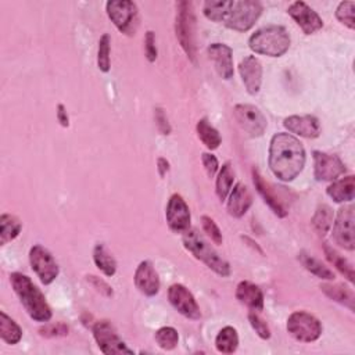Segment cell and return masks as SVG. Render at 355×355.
Here are the masks:
<instances>
[{"label":"cell","mask_w":355,"mask_h":355,"mask_svg":"<svg viewBox=\"0 0 355 355\" xmlns=\"http://www.w3.org/2000/svg\"><path fill=\"white\" fill-rule=\"evenodd\" d=\"M306 149L291 134L279 132L273 135L269 145V168L282 182H291L306 165Z\"/></svg>","instance_id":"6da1fadb"},{"label":"cell","mask_w":355,"mask_h":355,"mask_svg":"<svg viewBox=\"0 0 355 355\" xmlns=\"http://www.w3.org/2000/svg\"><path fill=\"white\" fill-rule=\"evenodd\" d=\"M203 13L208 20L223 24L229 29L246 32L260 19L262 6L256 0H208Z\"/></svg>","instance_id":"7a4b0ae2"},{"label":"cell","mask_w":355,"mask_h":355,"mask_svg":"<svg viewBox=\"0 0 355 355\" xmlns=\"http://www.w3.org/2000/svg\"><path fill=\"white\" fill-rule=\"evenodd\" d=\"M10 283L19 295L27 314L36 322H47L51 318V310L45 299L43 293L23 273L14 272L10 275Z\"/></svg>","instance_id":"3957f363"},{"label":"cell","mask_w":355,"mask_h":355,"mask_svg":"<svg viewBox=\"0 0 355 355\" xmlns=\"http://www.w3.org/2000/svg\"><path fill=\"white\" fill-rule=\"evenodd\" d=\"M184 246L185 249L195 256V258L204 262L210 269H212L217 275L226 278L230 275L229 264L212 249V246L204 239L196 229H188L184 232Z\"/></svg>","instance_id":"277c9868"},{"label":"cell","mask_w":355,"mask_h":355,"mask_svg":"<svg viewBox=\"0 0 355 355\" xmlns=\"http://www.w3.org/2000/svg\"><path fill=\"white\" fill-rule=\"evenodd\" d=\"M249 46L257 54L280 57L290 47V35L280 25L265 27L250 36Z\"/></svg>","instance_id":"5b68a950"},{"label":"cell","mask_w":355,"mask_h":355,"mask_svg":"<svg viewBox=\"0 0 355 355\" xmlns=\"http://www.w3.org/2000/svg\"><path fill=\"white\" fill-rule=\"evenodd\" d=\"M175 32L186 56L196 62V17L191 2H180L176 5Z\"/></svg>","instance_id":"8992f818"},{"label":"cell","mask_w":355,"mask_h":355,"mask_svg":"<svg viewBox=\"0 0 355 355\" xmlns=\"http://www.w3.org/2000/svg\"><path fill=\"white\" fill-rule=\"evenodd\" d=\"M106 12L111 23L117 27V29L134 36L139 27V12L136 3L131 0H111L106 5Z\"/></svg>","instance_id":"52a82bcc"},{"label":"cell","mask_w":355,"mask_h":355,"mask_svg":"<svg viewBox=\"0 0 355 355\" xmlns=\"http://www.w3.org/2000/svg\"><path fill=\"white\" fill-rule=\"evenodd\" d=\"M287 332L294 340L313 343L321 337L322 325L314 315L306 311H295L287 319Z\"/></svg>","instance_id":"ba28073f"},{"label":"cell","mask_w":355,"mask_h":355,"mask_svg":"<svg viewBox=\"0 0 355 355\" xmlns=\"http://www.w3.org/2000/svg\"><path fill=\"white\" fill-rule=\"evenodd\" d=\"M234 120L238 125L252 138H260L264 135L268 121L262 111L253 104H238L233 108Z\"/></svg>","instance_id":"9c48e42d"},{"label":"cell","mask_w":355,"mask_h":355,"mask_svg":"<svg viewBox=\"0 0 355 355\" xmlns=\"http://www.w3.org/2000/svg\"><path fill=\"white\" fill-rule=\"evenodd\" d=\"M95 340L103 354L107 355H132L134 351L127 347V344L118 336L117 330L108 321H100L93 326Z\"/></svg>","instance_id":"30bf717a"},{"label":"cell","mask_w":355,"mask_h":355,"mask_svg":"<svg viewBox=\"0 0 355 355\" xmlns=\"http://www.w3.org/2000/svg\"><path fill=\"white\" fill-rule=\"evenodd\" d=\"M355 214L352 206L341 207L333 222V239L344 250L355 249Z\"/></svg>","instance_id":"8fae6325"},{"label":"cell","mask_w":355,"mask_h":355,"mask_svg":"<svg viewBox=\"0 0 355 355\" xmlns=\"http://www.w3.org/2000/svg\"><path fill=\"white\" fill-rule=\"evenodd\" d=\"M29 262L32 271L38 275L43 284H50L58 276V265L51 253L40 245L34 246L29 250Z\"/></svg>","instance_id":"7c38bea8"},{"label":"cell","mask_w":355,"mask_h":355,"mask_svg":"<svg viewBox=\"0 0 355 355\" xmlns=\"http://www.w3.org/2000/svg\"><path fill=\"white\" fill-rule=\"evenodd\" d=\"M168 300L171 306L185 318L193 321L201 318V311L196 299L184 284H172L168 289Z\"/></svg>","instance_id":"4fadbf2b"},{"label":"cell","mask_w":355,"mask_h":355,"mask_svg":"<svg viewBox=\"0 0 355 355\" xmlns=\"http://www.w3.org/2000/svg\"><path fill=\"white\" fill-rule=\"evenodd\" d=\"M165 217H167V223L169 229L176 233H184L191 226V219H192L191 210L181 195L171 196L167 206Z\"/></svg>","instance_id":"5bb4252c"},{"label":"cell","mask_w":355,"mask_h":355,"mask_svg":"<svg viewBox=\"0 0 355 355\" xmlns=\"http://www.w3.org/2000/svg\"><path fill=\"white\" fill-rule=\"evenodd\" d=\"M345 172L343 161L337 156L314 151V175L319 182H332Z\"/></svg>","instance_id":"9a60e30c"},{"label":"cell","mask_w":355,"mask_h":355,"mask_svg":"<svg viewBox=\"0 0 355 355\" xmlns=\"http://www.w3.org/2000/svg\"><path fill=\"white\" fill-rule=\"evenodd\" d=\"M287 13L295 23H297V25L303 29L306 35H313L323 27V21L319 17V14L304 2L291 3Z\"/></svg>","instance_id":"2e32d148"},{"label":"cell","mask_w":355,"mask_h":355,"mask_svg":"<svg viewBox=\"0 0 355 355\" xmlns=\"http://www.w3.org/2000/svg\"><path fill=\"white\" fill-rule=\"evenodd\" d=\"M283 125L290 134L306 139H315L321 135V124L314 115H291L286 118Z\"/></svg>","instance_id":"e0dca14e"},{"label":"cell","mask_w":355,"mask_h":355,"mask_svg":"<svg viewBox=\"0 0 355 355\" xmlns=\"http://www.w3.org/2000/svg\"><path fill=\"white\" fill-rule=\"evenodd\" d=\"M239 73L246 90L250 95H257L262 84V66L256 56H247L239 64Z\"/></svg>","instance_id":"ac0fdd59"},{"label":"cell","mask_w":355,"mask_h":355,"mask_svg":"<svg viewBox=\"0 0 355 355\" xmlns=\"http://www.w3.org/2000/svg\"><path fill=\"white\" fill-rule=\"evenodd\" d=\"M134 280L136 289L142 294L147 295V297H153V295H156L160 291V278L150 261H142L139 264V267L135 271Z\"/></svg>","instance_id":"d6986e66"},{"label":"cell","mask_w":355,"mask_h":355,"mask_svg":"<svg viewBox=\"0 0 355 355\" xmlns=\"http://www.w3.org/2000/svg\"><path fill=\"white\" fill-rule=\"evenodd\" d=\"M208 56L214 63L218 75L222 79L229 81L230 78H233V51L229 46L223 43H212L208 47Z\"/></svg>","instance_id":"ffe728a7"},{"label":"cell","mask_w":355,"mask_h":355,"mask_svg":"<svg viewBox=\"0 0 355 355\" xmlns=\"http://www.w3.org/2000/svg\"><path fill=\"white\" fill-rule=\"evenodd\" d=\"M253 204V196L247 186L238 184L230 192L228 201V212L233 218H242Z\"/></svg>","instance_id":"44dd1931"},{"label":"cell","mask_w":355,"mask_h":355,"mask_svg":"<svg viewBox=\"0 0 355 355\" xmlns=\"http://www.w3.org/2000/svg\"><path fill=\"white\" fill-rule=\"evenodd\" d=\"M236 299L242 304L247 306L252 311L264 310V293L262 290L252 282H241L236 287Z\"/></svg>","instance_id":"7402d4cb"},{"label":"cell","mask_w":355,"mask_h":355,"mask_svg":"<svg viewBox=\"0 0 355 355\" xmlns=\"http://www.w3.org/2000/svg\"><path fill=\"white\" fill-rule=\"evenodd\" d=\"M326 193L334 203L352 201L355 196V178L350 175L343 178V180L333 182L326 189Z\"/></svg>","instance_id":"603a6c76"},{"label":"cell","mask_w":355,"mask_h":355,"mask_svg":"<svg viewBox=\"0 0 355 355\" xmlns=\"http://www.w3.org/2000/svg\"><path fill=\"white\" fill-rule=\"evenodd\" d=\"M253 182H254V186H256L257 192L264 199V201L271 207V210L275 212V215H278L279 218H284L287 215V211L280 204V201L275 197V195L272 193L269 186L262 180V176L260 175L258 169H256V168L253 169Z\"/></svg>","instance_id":"cb8c5ba5"},{"label":"cell","mask_w":355,"mask_h":355,"mask_svg":"<svg viewBox=\"0 0 355 355\" xmlns=\"http://www.w3.org/2000/svg\"><path fill=\"white\" fill-rule=\"evenodd\" d=\"M21 229L23 223L17 217L12 214H3L0 217V245L5 246L14 241L20 234Z\"/></svg>","instance_id":"d4e9b609"},{"label":"cell","mask_w":355,"mask_h":355,"mask_svg":"<svg viewBox=\"0 0 355 355\" xmlns=\"http://www.w3.org/2000/svg\"><path fill=\"white\" fill-rule=\"evenodd\" d=\"M215 347L218 352L222 354H233L239 347V334L238 330L232 326L223 328L217 339H215Z\"/></svg>","instance_id":"484cf974"},{"label":"cell","mask_w":355,"mask_h":355,"mask_svg":"<svg viewBox=\"0 0 355 355\" xmlns=\"http://www.w3.org/2000/svg\"><path fill=\"white\" fill-rule=\"evenodd\" d=\"M0 337L10 345L20 343L23 337L21 328L3 311L0 313Z\"/></svg>","instance_id":"4316f807"},{"label":"cell","mask_w":355,"mask_h":355,"mask_svg":"<svg viewBox=\"0 0 355 355\" xmlns=\"http://www.w3.org/2000/svg\"><path fill=\"white\" fill-rule=\"evenodd\" d=\"M321 290L328 295L329 299L348 307L351 311H354V302H355V297H354V293L344 287L343 284H322L321 286Z\"/></svg>","instance_id":"83f0119b"},{"label":"cell","mask_w":355,"mask_h":355,"mask_svg":"<svg viewBox=\"0 0 355 355\" xmlns=\"http://www.w3.org/2000/svg\"><path fill=\"white\" fill-rule=\"evenodd\" d=\"M197 131V136L199 139L203 142V145L210 149V150H215L219 147L222 139L219 132L210 124V121L207 118H201V120L197 123L196 127Z\"/></svg>","instance_id":"f1b7e54d"},{"label":"cell","mask_w":355,"mask_h":355,"mask_svg":"<svg viewBox=\"0 0 355 355\" xmlns=\"http://www.w3.org/2000/svg\"><path fill=\"white\" fill-rule=\"evenodd\" d=\"M233 182H234V171L230 165V162H226L222 165L219 173H218V178H217V196L221 201L226 200V197L229 196L230 191H232V186H233Z\"/></svg>","instance_id":"f546056e"},{"label":"cell","mask_w":355,"mask_h":355,"mask_svg":"<svg viewBox=\"0 0 355 355\" xmlns=\"http://www.w3.org/2000/svg\"><path fill=\"white\" fill-rule=\"evenodd\" d=\"M93 261L96 267L106 275V276H114L117 272V261L115 258L106 250L103 245H96L93 250Z\"/></svg>","instance_id":"4dcf8cb0"},{"label":"cell","mask_w":355,"mask_h":355,"mask_svg":"<svg viewBox=\"0 0 355 355\" xmlns=\"http://www.w3.org/2000/svg\"><path fill=\"white\" fill-rule=\"evenodd\" d=\"M313 226L319 236H326L333 225V211L329 206L322 204L317 208L313 217Z\"/></svg>","instance_id":"1f68e13d"},{"label":"cell","mask_w":355,"mask_h":355,"mask_svg":"<svg viewBox=\"0 0 355 355\" xmlns=\"http://www.w3.org/2000/svg\"><path fill=\"white\" fill-rule=\"evenodd\" d=\"M299 260L303 264V267L310 271L311 273H314L315 276H318L319 279H325V280H333L334 279V273L333 271H330L326 265H323L319 260L314 258L313 256L302 252L299 254Z\"/></svg>","instance_id":"d6a6232c"},{"label":"cell","mask_w":355,"mask_h":355,"mask_svg":"<svg viewBox=\"0 0 355 355\" xmlns=\"http://www.w3.org/2000/svg\"><path fill=\"white\" fill-rule=\"evenodd\" d=\"M323 250H325V256H326V258L329 260V262H330L333 267H336V268L347 278V280H348L350 283H352V282H354V268H352V265L348 262V260H345L344 257H341L336 250H333V249L329 247L328 245H325Z\"/></svg>","instance_id":"836d02e7"},{"label":"cell","mask_w":355,"mask_h":355,"mask_svg":"<svg viewBox=\"0 0 355 355\" xmlns=\"http://www.w3.org/2000/svg\"><path fill=\"white\" fill-rule=\"evenodd\" d=\"M154 339H156L158 347L165 350V351L173 350L178 345V343H180V334H178V332L171 326H165V328L158 329L156 332Z\"/></svg>","instance_id":"e575fe53"},{"label":"cell","mask_w":355,"mask_h":355,"mask_svg":"<svg viewBox=\"0 0 355 355\" xmlns=\"http://www.w3.org/2000/svg\"><path fill=\"white\" fill-rule=\"evenodd\" d=\"M110 50H111V38L108 34H104L99 40V50H97V67L101 73H108L111 69Z\"/></svg>","instance_id":"d590c367"},{"label":"cell","mask_w":355,"mask_h":355,"mask_svg":"<svg viewBox=\"0 0 355 355\" xmlns=\"http://www.w3.org/2000/svg\"><path fill=\"white\" fill-rule=\"evenodd\" d=\"M354 13H355V3L354 2H341L337 6V10H336V19L343 25H345L347 28L354 29L355 28Z\"/></svg>","instance_id":"8d00e7d4"},{"label":"cell","mask_w":355,"mask_h":355,"mask_svg":"<svg viewBox=\"0 0 355 355\" xmlns=\"http://www.w3.org/2000/svg\"><path fill=\"white\" fill-rule=\"evenodd\" d=\"M201 225H203V229L204 232L210 236L211 241L215 243V245H222L223 242V238H222V232L219 230L218 225L214 222V219H211L210 217L204 215L201 217Z\"/></svg>","instance_id":"74e56055"},{"label":"cell","mask_w":355,"mask_h":355,"mask_svg":"<svg viewBox=\"0 0 355 355\" xmlns=\"http://www.w3.org/2000/svg\"><path fill=\"white\" fill-rule=\"evenodd\" d=\"M249 321H250V325L253 326V329L256 330V333L264 339V340H268L271 337V330H269V326L268 323L258 315L256 314V311L250 313L249 314Z\"/></svg>","instance_id":"f35d334b"},{"label":"cell","mask_w":355,"mask_h":355,"mask_svg":"<svg viewBox=\"0 0 355 355\" xmlns=\"http://www.w3.org/2000/svg\"><path fill=\"white\" fill-rule=\"evenodd\" d=\"M40 336L43 337H58V336H67L69 334V326L64 323H50L45 328L39 329Z\"/></svg>","instance_id":"ab89813d"},{"label":"cell","mask_w":355,"mask_h":355,"mask_svg":"<svg viewBox=\"0 0 355 355\" xmlns=\"http://www.w3.org/2000/svg\"><path fill=\"white\" fill-rule=\"evenodd\" d=\"M145 51H146V57L150 63H154L157 60V46H156V35L153 31H147L146 38H145Z\"/></svg>","instance_id":"60d3db41"},{"label":"cell","mask_w":355,"mask_h":355,"mask_svg":"<svg viewBox=\"0 0 355 355\" xmlns=\"http://www.w3.org/2000/svg\"><path fill=\"white\" fill-rule=\"evenodd\" d=\"M201 161H203V165H204V169H206L208 178H214L215 173L218 172V168H219L217 157L211 153H203Z\"/></svg>","instance_id":"b9f144b4"},{"label":"cell","mask_w":355,"mask_h":355,"mask_svg":"<svg viewBox=\"0 0 355 355\" xmlns=\"http://www.w3.org/2000/svg\"><path fill=\"white\" fill-rule=\"evenodd\" d=\"M86 280H88L97 291H100L101 294L107 295V297H111V295H112V289H111L103 279H100V278H97V276H95V275H89V276H86Z\"/></svg>","instance_id":"7bdbcfd3"},{"label":"cell","mask_w":355,"mask_h":355,"mask_svg":"<svg viewBox=\"0 0 355 355\" xmlns=\"http://www.w3.org/2000/svg\"><path fill=\"white\" fill-rule=\"evenodd\" d=\"M156 121H157V127H158V130H160V132L162 135H169L171 134V127L168 124L167 115H165L162 108H157L156 110Z\"/></svg>","instance_id":"ee69618b"},{"label":"cell","mask_w":355,"mask_h":355,"mask_svg":"<svg viewBox=\"0 0 355 355\" xmlns=\"http://www.w3.org/2000/svg\"><path fill=\"white\" fill-rule=\"evenodd\" d=\"M57 120L64 128L70 127V118H69L67 110H66V107L63 104H58L57 106Z\"/></svg>","instance_id":"f6af8a7d"},{"label":"cell","mask_w":355,"mask_h":355,"mask_svg":"<svg viewBox=\"0 0 355 355\" xmlns=\"http://www.w3.org/2000/svg\"><path fill=\"white\" fill-rule=\"evenodd\" d=\"M157 164H158V172H160V176L161 178H164L165 176V173L169 171V162L165 160V158H158V161H157Z\"/></svg>","instance_id":"bcb514c9"}]
</instances>
